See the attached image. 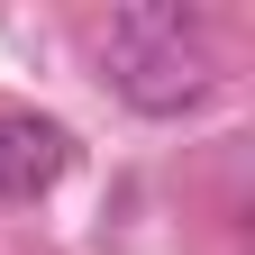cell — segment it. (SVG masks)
<instances>
[{
	"instance_id": "6da1fadb",
	"label": "cell",
	"mask_w": 255,
	"mask_h": 255,
	"mask_svg": "<svg viewBox=\"0 0 255 255\" xmlns=\"http://www.w3.org/2000/svg\"><path fill=\"white\" fill-rule=\"evenodd\" d=\"M101 82L146 119H182L219 91V64H210L191 9H119L101 27Z\"/></svg>"
},
{
	"instance_id": "7a4b0ae2",
	"label": "cell",
	"mask_w": 255,
	"mask_h": 255,
	"mask_svg": "<svg viewBox=\"0 0 255 255\" xmlns=\"http://www.w3.org/2000/svg\"><path fill=\"white\" fill-rule=\"evenodd\" d=\"M73 173V128L37 110H0V201H37Z\"/></svg>"
}]
</instances>
